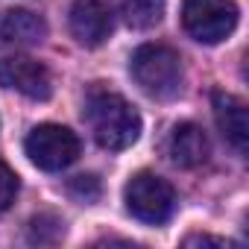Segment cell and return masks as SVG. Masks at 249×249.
Wrapping results in <instances>:
<instances>
[{"label":"cell","instance_id":"ba28073f","mask_svg":"<svg viewBox=\"0 0 249 249\" xmlns=\"http://www.w3.org/2000/svg\"><path fill=\"white\" fill-rule=\"evenodd\" d=\"M214 117L217 126L223 132V138L237 150L246 153L249 147V117H246V103L234 94L226 91H214Z\"/></svg>","mask_w":249,"mask_h":249},{"label":"cell","instance_id":"9a60e30c","mask_svg":"<svg viewBox=\"0 0 249 249\" xmlns=\"http://www.w3.org/2000/svg\"><path fill=\"white\" fill-rule=\"evenodd\" d=\"M182 243H185V246H191V243H199V246H205V243H214V246H231L226 237H211V234H188Z\"/></svg>","mask_w":249,"mask_h":249},{"label":"cell","instance_id":"5b68a950","mask_svg":"<svg viewBox=\"0 0 249 249\" xmlns=\"http://www.w3.org/2000/svg\"><path fill=\"white\" fill-rule=\"evenodd\" d=\"M24 150L30 156V161L47 173H59L65 167H71L79 159V138L59 123H41V126L30 129Z\"/></svg>","mask_w":249,"mask_h":249},{"label":"cell","instance_id":"277c9868","mask_svg":"<svg viewBox=\"0 0 249 249\" xmlns=\"http://www.w3.org/2000/svg\"><path fill=\"white\" fill-rule=\"evenodd\" d=\"M182 27L202 44H220L237 27V6L234 0H185Z\"/></svg>","mask_w":249,"mask_h":249},{"label":"cell","instance_id":"8fae6325","mask_svg":"<svg viewBox=\"0 0 249 249\" xmlns=\"http://www.w3.org/2000/svg\"><path fill=\"white\" fill-rule=\"evenodd\" d=\"M120 9L132 30H150L164 15V0H123Z\"/></svg>","mask_w":249,"mask_h":249},{"label":"cell","instance_id":"7a4b0ae2","mask_svg":"<svg viewBox=\"0 0 249 249\" xmlns=\"http://www.w3.org/2000/svg\"><path fill=\"white\" fill-rule=\"evenodd\" d=\"M129 71H132L135 82L156 100L176 97L182 91V82H185L182 59L167 44H141L132 53Z\"/></svg>","mask_w":249,"mask_h":249},{"label":"cell","instance_id":"4fadbf2b","mask_svg":"<svg viewBox=\"0 0 249 249\" xmlns=\"http://www.w3.org/2000/svg\"><path fill=\"white\" fill-rule=\"evenodd\" d=\"M68 191H71V196H76L79 202H94V199L100 196V182H97V176H76Z\"/></svg>","mask_w":249,"mask_h":249},{"label":"cell","instance_id":"7c38bea8","mask_svg":"<svg viewBox=\"0 0 249 249\" xmlns=\"http://www.w3.org/2000/svg\"><path fill=\"white\" fill-rule=\"evenodd\" d=\"M18 196V176L9 164L0 161V211H6Z\"/></svg>","mask_w":249,"mask_h":249},{"label":"cell","instance_id":"9c48e42d","mask_svg":"<svg viewBox=\"0 0 249 249\" xmlns=\"http://www.w3.org/2000/svg\"><path fill=\"white\" fill-rule=\"evenodd\" d=\"M47 38V24L30 9H6L0 15V41L15 47H33Z\"/></svg>","mask_w":249,"mask_h":249},{"label":"cell","instance_id":"52a82bcc","mask_svg":"<svg viewBox=\"0 0 249 249\" xmlns=\"http://www.w3.org/2000/svg\"><path fill=\"white\" fill-rule=\"evenodd\" d=\"M68 21L73 38L85 47H100L114 30V15L106 0H76Z\"/></svg>","mask_w":249,"mask_h":249},{"label":"cell","instance_id":"5bb4252c","mask_svg":"<svg viewBox=\"0 0 249 249\" xmlns=\"http://www.w3.org/2000/svg\"><path fill=\"white\" fill-rule=\"evenodd\" d=\"M62 220H56V217H50V214H44V217H36L33 223H30V240L33 243H53V237L47 234V229L50 226H59Z\"/></svg>","mask_w":249,"mask_h":249},{"label":"cell","instance_id":"6da1fadb","mask_svg":"<svg viewBox=\"0 0 249 249\" xmlns=\"http://www.w3.org/2000/svg\"><path fill=\"white\" fill-rule=\"evenodd\" d=\"M82 117L91 129V138L108 150V153H120V150H129L138 135H141V114L138 108L114 91H103L94 88L85 97V108Z\"/></svg>","mask_w":249,"mask_h":249},{"label":"cell","instance_id":"30bf717a","mask_svg":"<svg viewBox=\"0 0 249 249\" xmlns=\"http://www.w3.org/2000/svg\"><path fill=\"white\" fill-rule=\"evenodd\" d=\"M167 156L179 167H199L208 159V138L196 123H179L167 138Z\"/></svg>","mask_w":249,"mask_h":249},{"label":"cell","instance_id":"3957f363","mask_svg":"<svg viewBox=\"0 0 249 249\" xmlns=\"http://www.w3.org/2000/svg\"><path fill=\"white\" fill-rule=\"evenodd\" d=\"M123 199H126V211L150 226H161L173 217L176 211V191L167 179L156 176V173H135L126 188H123Z\"/></svg>","mask_w":249,"mask_h":249},{"label":"cell","instance_id":"8992f818","mask_svg":"<svg viewBox=\"0 0 249 249\" xmlns=\"http://www.w3.org/2000/svg\"><path fill=\"white\" fill-rule=\"evenodd\" d=\"M0 85L12 88L30 100H50L53 94V76L50 71L30 59V56H6L0 59Z\"/></svg>","mask_w":249,"mask_h":249}]
</instances>
